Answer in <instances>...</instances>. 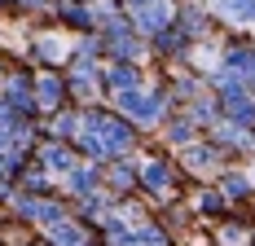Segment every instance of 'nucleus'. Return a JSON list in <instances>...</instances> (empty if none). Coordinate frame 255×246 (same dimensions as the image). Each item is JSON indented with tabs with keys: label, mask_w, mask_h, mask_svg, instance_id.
<instances>
[{
	"label": "nucleus",
	"mask_w": 255,
	"mask_h": 246,
	"mask_svg": "<svg viewBox=\"0 0 255 246\" xmlns=\"http://www.w3.org/2000/svg\"><path fill=\"white\" fill-rule=\"evenodd\" d=\"M167 180H172V176H167L163 163H150V167H145V185H150V189H163Z\"/></svg>",
	"instance_id": "nucleus-3"
},
{
	"label": "nucleus",
	"mask_w": 255,
	"mask_h": 246,
	"mask_svg": "<svg viewBox=\"0 0 255 246\" xmlns=\"http://www.w3.org/2000/svg\"><path fill=\"white\" fill-rule=\"evenodd\" d=\"M220 13L238 22H255V0H220Z\"/></svg>",
	"instance_id": "nucleus-2"
},
{
	"label": "nucleus",
	"mask_w": 255,
	"mask_h": 246,
	"mask_svg": "<svg viewBox=\"0 0 255 246\" xmlns=\"http://www.w3.org/2000/svg\"><path fill=\"white\" fill-rule=\"evenodd\" d=\"M115 84H124V88H128V84H136V71H128V66H119V71H115Z\"/></svg>",
	"instance_id": "nucleus-5"
},
{
	"label": "nucleus",
	"mask_w": 255,
	"mask_h": 246,
	"mask_svg": "<svg viewBox=\"0 0 255 246\" xmlns=\"http://www.w3.org/2000/svg\"><path fill=\"white\" fill-rule=\"evenodd\" d=\"M132 9H136V18H141V26H167V0H128Z\"/></svg>",
	"instance_id": "nucleus-1"
},
{
	"label": "nucleus",
	"mask_w": 255,
	"mask_h": 246,
	"mask_svg": "<svg viewBox=\"0 0 255 246\" xmlns=\"http://www.w3.org/2000/svg\"><path fill=\"white\" fill-rule=\"evenodd\" d=\"M225 194H247V180H242V176H225Z\"/></svg>",
	"instance_id": "nucleus-4"
}]
</instances>
